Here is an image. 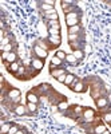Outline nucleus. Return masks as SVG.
<instances>
[{
    "label": "nucleus",
    "mask_w": 111,
    "mask_h": 134,
    "mask_svg": "<svg viewBox=\"0 0 111 134\" xmlns=\"http://www.w3.org/2000/svg\"><path fill=\"white\" fill-rule=\"evenodd\" d=\"M96 106L98 107H104V106H107V99L106 98H99L98 101H96Z\"/></svg>",
    "instance_id": "obj_11"
},
{
    "label": "nucleus",
    "mask_w": 111,
    "mask_h": 134,
    "mask_svg": "<svg viewBox=\"0 0 111 134\" xmlns=\"http://www.w3.org/2000/svg\"><path fill=\"white\" fill-rule=\"evenodd\" d=\"M52 5H48V4H45V3H43V5H42V10H44V11H50V10H52Z\"/></svg>",
    "instance_id": "obj_29"
},
{
    "label": "nucleus",
    "mask_w": 111,
    "mask_h": 134,
    "mask_svg": "<svg viewBox=\"0 0 111 134\" xmlns=\"http://www.w3.org/2000/svg\"><path fill=\"white\" fill-rule=\"evenodd\" d=\"M19 132V129H18V126H12L10 129V132H8V134H16Z\"/></svg>",
    "instance_id": "obj_28"
},
{
    "label": "nucleus",
    "mask_w": 111,
    "mask_h": 134,
    "mask_svg": "<svg viewBox=\"0 0 111 134\" xmlns=\"http://www.w3.org/2000/svg\"><path fill=\"white\" fill-rule=\"evenodd\" d=\"M104 121H106V122H111V113H106V114H104Z\"/></svg>",
    "instance_id": "obj_32"
},
{
    "label": "nucleus",
    "mask_w": 111,
    "mask_h": 134,
    "mask_svg": "<svg viewBox=\"0 0 111 134\" xmlns=\"http://www.w3.org/2000/svg\"><path fill=\"white\" fill-rule=\"evenodd\" d=\"M47 19L50 20H58V13H54V15H50V16H45Z\"/></svg>",
    "instance_id": "obj_30"
},
{
    "label": "nucleus",
    "mask_w": 111,
    "mask_h": 134,
    "mask_svg": "<svg viewBox=\"0 0 111 134\" xmlns=\"http://www.w3.org/2000/svg\"><path fill=\"white\" fill-rule=\"evenodd\" d=\"M104 132H106V126H103V125H99L95 127V134H103Z\"/></svg>",
    "instance_id": "obj_18"
},
{
    "label": "nucleus",
    "mask_w": 111,
    "mask_h": 134,
    "mask_svg": "<svg viewBox=\"0 0 111 134\" xmlns=\"http://www.w3.org/2000/svg\"><path fill=\"white\" fill-rule=\"evenodd\" d=\"M75 81V76L72 75V74H67V76H66V82L64 83L66 85H72V82Z\"/></svg>",
    "instance_id": "obj_17"
},
{
    "label": "nucleus",
    "mask_w": 111,
    "mask_h": 134,
    "mask_svg": "<svg viewBox=\"0 0 111 134\" xmlns=\"http://www.w3.org/2000/svg\"><path fill=\"white\" fill-rule=\"evenodd\" d=\"M63 74H66V71H64L63 68H59V70H52V71H51V75L55 76V78H59V76L63 75Z\"/></svg>",
    "instance_id": "obj_8"
},
{
    "label": "nucleus",
    "mask_w": 111,
    "mask_h": 134,
    "mask_svg": "<svg viewBox=\"0 0 111 134\" xmlns=\"http://www.w3.org/2000/svg\"><path fill=\"white\" fill-rule=\"evenodd\" d=\"M15 113L18 114V115H24V113H25V107H24V106H22V105H19V106L15 109Z\"/></svg>",
    "instance_id": "obj_15"
},
{
    "label": "nucleus",
    "mask_w": 111,
    "mask_h": 134,
    "mask_svg": "<svg viewBox=\"0 0 111 134\" xmlns=\"http://www.w3.org/2000/svg\"><path fill=\"white\" fill-rule=\"evenodd\" d=\"M72 87H74V91H76V93H82L84 89V85L82 83V82H78L76 85H72Z\"/></svg>",
    "instance_id": "obj_9"
},
{
    "label": "nucleus",
    "mask_w": 111,
    "mask_h": 134,
    "mask_svg": "<svg viewBox=\"0 0 111 134\" xmlns=\"http://www.w3.org/2000/svg\"><path fill=\"white\" fill-rule=\"evenodd\" d=\"M103 134H110V133H109V132H104V133H103Z\"/></svg>",
    "instance_id": "obj_38"
},
{
    "label": "nucleus",
    "mask_w": 111,
    "mask_h": 134,
    "mask_svg": "<svg viewBox=\"0 0 111 134\" xmlns=\"http://www.w3.org/2000/svg\"><path fill=\"white\" fill-rule=\"evenodd\" d=\"M32 67L35 68V70H42L43 68V61H40V59H32Z\"/></svg>",
    "instance_id": "obj_4"
},
{
    "label": "nucleus",
    "mask_w": 111,
    "mask_h": 134,
    "mask_svg": "<svg viewBox=\"0 0 111 134\" xmlns=\"http://www.w3.org/2000/svg\"><path fill=\"white\" fill-rule=\"evenodd\" d=\"M75 39H78V35H70V40H75Z\"/></svg>",
    "instance_id": "obj_35"
},
{
    "label": "nucleus",
    "mask_w": 111,
    "mask_h": 134,
    "mask_svg": "<svg viewBox=\"0 0 111 134\" xmlns=\"http://www.w3.org/2000/svg\"><path fill=\"white\" fill-rule=\"evenodd\" d=\"M54 13H56L55 8H52V10H50V11H45V16H50V15H54Z\"/></svg>",
    "instance_id": "obj_33"
},
{
    "label": "nucleus",
    "mask_w": 111,
    "mask_h": 134,
    "mask_svg": "<svg viewBox=\"0 0 111 134\" xmlns=\"http://www.w3.org/2000/svg\"><path fill=\"white\" fill-rule=\"evenodd\" d=\"M48 25H50V27L60 28V25H59V22H58V20H50V22H48Z\"/></svg>",
    "instance_id": "obj_23"
},
{
    "label": "nucleus",
    "mask_w": 111,
    "mask_h": 134,
    "mask_svg": "<svg viewBox=\"0 0 111 134\" xmlns=\"http://www.w3.org/2000/svg\"><path fill=\"white\" fill-rule=\"evenodd\" d=\"M66 23L70 27H74V25H78V15L75 12H70L66 15Z\"/></svg>",
    "instance_id": "obj_1"
},
{
    "label": "nucleus",
    "mask_w": 111,
    "mask_h": 134,
    "mask_svg": "<svg viewBox=\"0 0 111 134\" xmlns=\"http://www.w3.org/2000/svg\"><path fill=\"white\" fill-rule=\"evenodd\" d=\"M27 99H28V102H31V103H38L39 102L38 97H36L33 93H28L27 94Z\"/></svg>",
    "instance_id": "obj_7"
},
{
    "label": "nucleus",
    "mask_w": 111,
    "mask_h": 134,
    "mask_svg": "<svg viewBox=\"0 0 111 134\" xmlns=\"http://www.w3.org/2000/svg\"><path fill=\"white\" fill-rule=\"evenodd\" d=\"M68 107V103L67 102H60V103H59V106H58V109L59 110H66Z\"/></svg>",
    "instance_id": "obj_24"
},
{
    "label": "nucleus",
    "mask_w": 111,
    "mask_h": 134,
    "mask_svg": "<svg viewBox=\"0 0 111 134\" xmlns=\"http://www.w3.org/2000/svg\"><path fill=\"white\" fill-rule=\"evenodd\" d=\"M19 68H20V67H19V63H16V62H15V63H11L10 64V71H12V73L19 71Z\"/></svg>",
    "instance_id": "obj_21"
},
{
    "label": "nucleus",
    "mask_w": 111,
    "mask_h": 134,
    "mask_svg": "<svg viewBox=\"0 0 111 134\" xmlns=\"http://www.w3.org/2000/svg\"><path fill=\"white\" fill-rule=\"evenodd\" d=\"M66 61L68 62V63H71V64H75L78 59H76L75 56H74V54H70V55H67V56H66Z\"/></svg>",
    "instance_id": "obj_16"
},
{
    "label": "nucleus",
    "mask_w": 111,
    "mask_h": 134,
    "mask_svg": "<svg viewBox=\"0 0 111 134\" xmlns=\"http://www.w3.org/2000/svg\"><path fill=\"white\" fill-rule=\"evenodd\" d=\"M45 4H48V5H54L55 4V1H54V0H47V1H44Z\"/></svg>",
    "instance_id": "obj_34"
},
{
    "label": "nucleus",
    "mask_w": 111,
    "mask_h": 134,
    "mask_svg": "<svg viewBox=\"0 0 111 134\" xmlns=\"http://www.w3.org/2000/svg\"><path fill=\"white\" fill-rule=\"evenodd\" d=\"M94 110L92 109H86L83 111V117H84V119H86V121H91V119L94 118Z\"/></svg>",
    "instance_id": "obj_3"
},
{
    "label": "nucleus",
    "mask_w": 111,
    "mask_h": 134,
    "mask_svg": "<svg viewBox=\"0 0 111 134\" xmlns=\"http://www.w3.org/2000/svg\"><path fill=\"white\" fill-rule=\"evenodd\" d=\"M66 74H63V75H60V76H59V78H58V81L59 82H60V83H64V82H66Z\"/></svg>",
    "instance_id": "obj_31"
},
{
    "label": "nucleus",
    "mask_w": 111,
    "mask_h": 134,
    "mask_svg": "<svg viewBox=\"0 0 111 134\" xmlns=\"http://www.w3.org/2000/svg\"><path fill=\"white\" fill-rule=\"evenodd\" d=\"M27 107H28V110H30L31 113H35V111H36V109H38V106H36V103H31V102H28Z\"/></svg>",
    "instance_id": "obj_22"
},
{
    "label": "nucleus",
    "mask_w": 111,
    "mask_h": 134,
    "mask_svg": "<svg viewBox=\"0 0 111 134\" xmlns=\"http://www.w3.org/2000/svg\"><path fill=\"white\" fill-rule=\"evenodd\" d=\"M75 111H76V113H80V111H82V107H80V106H76V107H75Z\"/></svg>",
    "instance_id": "obj_36"
},
{
    "label": "nucleus",
    "mask_w": 111,
    "mask_h": 134,
    "mask_svg": "<svg viewBox=\"0 0 111 134\" xmlns=\"http://www.w3.org/2000/svg\"><path fill=\"white\" fill-rule=\"evenodd\" d=\"M7 44H10V36H4V39L1 40V47H4Z\"/></svg>",
    "instance_id": "obj_27"
},
{
    "label": "nucleus",
    "mask_w": 111,
    "mask_h": 134,
    "mask_svg": "<svg viewBox=\"0 0 111 134\" xmlns=\"http://www.w3.org/2000/svg\"><path fill=\"white\" fill-rule=\"evenodd\" d=\"M48 34H50L51 36L59 35V34H60V28H56V27H50V28H48Z\"/></svg>",
    "instance_id": "obj_10"
},
{
    "label": "nucleus",
    "mask_w": 111,
    "mask_h": 134,
    "mask_svg": "<svg viewBox=\"0 0 111 134\" xmlns=\"http://www.w3.org/2000/svg\"><path fill=\"white\" fill-rule=\"evenodd\" d=\"M60 63H62V59H59L58 56H54V58L51 59V68L54 66H59Z\"/></svg>",
    "instance_id": "obj_14"
},
{
    "label": "nucleus",
    "mask_w": 111,
    "mask_h": 134,
    "mask_svg": "<svg viewBox=\"0 0 111 134\" xmlns=\"http://www.w3.org/2000/svg\"><path fill=\"white\" fill-rule=\"evenodd\" d=\"M33 51H35V54L39 56V58H45V56H47V50H45V48L39 47V46H35Z\"/></svg>",
    "instance_id": "obj_2"
},
{
    "label": "nucleus",
    "mask_w": 111,
    "mask_h": 134,
    "mask_svg": "<svg viewBox=\"0 0 111 134\" xmlns=\"http://www.w3.org/2000/svg\"><path fill=\"white\" fill-rule=\"evenodd\" d=\"M11 123H3V126H1V134H8V132H10V129H11Z\"/></svg>",
    "instance_id": "obj_13"
},
{
    "label": "nucleus",
    "mask_w": 111,
    "mask_h": 134,
    "mask_svg": "<svg viewBox=\"0 0 111 134\" xmlns=\"http://www.w3.org/2000/svg\"><path fill=\"white\" fill-rule=\"evenodd\" d=\"M1 50L4 51V52H11V50H12V44H7V46H4V47H1Z\"/></svg>",
    "instance_id": "obj_26"
},
{
    "label": "nucleus",
    "mask_w": 111,
    "mask_h": 134,
    "mask_svg": "<svg viewBox=\"0 0 111 134\" xmlns=\"http://www.w3.org/2000/svg\"><path fill=\"white\" fill-rule=\"evenodd\" d=\"M16 61V54L15 52H10L8 54V58H7V62H10V63H15Z\"/></svg>",
    "instance_id": "obj_19"
},
{
    "label": "nucleus",
    "mask_w": 111,
    "mask_h": 134,
    "mask_svg": "<svg viewBox=\"0 0 111 134\" xmlns=\"http://www.w3.org/2000/svg\"><path fill=\"white\" fill-rule=\"evenodd\" d=\"M74 56H75L76 59H82L84 56V54H83V51H82V50H75V51H74Z\"/></svg>",
    "instance_id": "obj_20"
},
{
    "label": "nucleus",
    "mask_w": 111,
    "mask_h": 134,
    "mask_svg": "<svg viewBox=\"0 0 111 134\" xmlns=\"http://www.w3.org/2000/svg\"><path fill=\"white\" fill-rule=\"evenodd\" d=\"M55 56H58L59 59H62V61H63V59H66V56H67V55H66V54L63 52V51H58Z\"/></svg>",
    "instance_id": "obj_25"
},
{
    "label": "nucleus",
    "mask_w": 111,
    "mask_h": 134,
    "mask_svg": "<svg viewBox=\"0 0 111 134\" xmlns=\"http://www.w3.org/2000/svg\"><path fill=\"white\" fill-rule=\"evenodd\" d=\"M16 134H24V132H22V130H19V132L16 133Z\"/></svg>",
    "instance_id": "obj_37"
},
{
    "label": "nucleus",
    "mask_w": 111,
    "mask_h": 134,
    "mask_svg": "<svg viewBox=\"0 0 111 134\" xmlns=\"http://www.w3.org/2000/svg\"><path fill=\"white\" fill-rule=\"evenodd\" d=\"M48 40L51 42L54 46H59L60 44V35H55V36H50Z\"/></svg>",
    "instance_id": "obj_6"
},
{
    "label": "nucleus",
    "mask_w": 111,
    "mask_h": 134,
    "mask_svg": "<svg viewBox=\"0 0 111 134\" xmlns=\"http://www.w3.org/2000/svg\"><path fill=\"white\" fill-rule=\"evenodd\" d=\"M8 97L12 98V99H18L19 97H20V90H18V89L10 90V91H8Z\"/></svg>",
    "instance_id": "obj_5"
},
{
    "label": "nucleus",
    "mask_w": 111,
    "mask_h": 134,
    "mask_svg": "<svg viewBox=\"0 0 111 134\" xmlns=\"http://www.w3.org/2000/svg\"><path fill=\"white\" fill-rule=\"evenodd\" d=\"M79 30H80V27H79V25H74V27L68 28V32H70V35H78Z\"/></svg>",
    "instance_id": "obj_12"
}]
</instances>
